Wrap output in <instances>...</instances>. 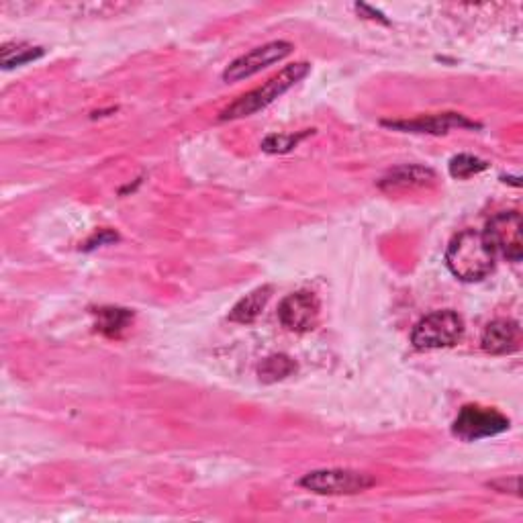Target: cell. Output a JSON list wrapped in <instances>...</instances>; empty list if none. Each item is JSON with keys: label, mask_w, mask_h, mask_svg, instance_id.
Segmentation results:
<instances>
[{"label": "cell", "mask_w": 523, "mask_h": 523, "mask_svg": "<svg viewBox=\"0 0 523 523\" xmlns=\"http://www.w3.org/2000/svg\"><path fill=\"white\" fill-rule=\"evenodd\" d=\"M450 272L464 282H479L495 268V252L481 231L466 229L458 233L446 250Z\"/></svg>", "instance_id": "1"}, {"label": "cell", "mask_w": 523, "mask_h": 523, "mask_svg": "<svg viewBox=\"0 0 523 523\" xmlns=\"http://www.w3.org/2000/svg\"><path fill=\"white\" fill-rule=\"evenodd\" d=\"M311 72V66L307 62H299L293 66H287L280 74L270 78L264 86H258L250 90L244 97L231 103L219 117V121H235V119H244L250 117L268 105H272L276 99H280L284 92L291 90L295 84H299L307 74Z\"/></svg>", "instance_id": "2"}, {"label": "cell", "mask_w": 523, "mask_h": 523, "mask_svg": "<svg viewBox=\"0 0 523 523\" xmlns=\"http://www.w3.org/2000/svg\"><path fill=\"white\" fill-rule=\"evenodd\" d=\"M462 336H464L462 317L452 309H444L425 315L415 325L411 334V344L417 350H440V348L456 346Z\"/></svg>", "instance_id": "3"}, {"label": "cell", "mask_w": 523, "mask_h": 523, "mask_svg": "<svg viewBox=\"0 0 523 523\" xmlns=\"http://www.w3.org/2000/svg\"><path fill=\"white\" fill-rule=\"evenodd\" d=\"M299 485L315 495H358L376 485L368 472L350 468L313 470L299 481Z\"/></svg>", "instance_id": "4"}, {"label": "cell", "mask_w": 523, "mask_h": 523, "mask_svg": "<svg viewBox=\"0 0 523 523\" xmlns=\"http://www.w3.org/2000/svg\"><path fill=\"white\" fill-rule=\"evenodd\" d=\"M509 430V419L491 407L464 405L454 419L452 432L462 442H479Z\"/></svg>", "instance_id": "5"}, {"label": "cell", "mask_w": 523, "mask_h": 523, "mask_svg": "<svg viewBox=\"0 0 523 523\" xmlns=\"http://www.w3.org/2000/svg\"><path fill=\"white\" fill-rule=\"evenodd\" d=\"M521 229H523L521 215L517 211H503L491 217L483 235L489 242L491 250L495 252V256L501 254L509 262H521L523 256Z\"/></svg>", "instance_id": "6"}, {"label": "cell", "mask_w": 523, "mask_h": 523, "mask_svg": "<svg viewBox=\"0 0 523 523\" xmlns=\"http://www.w3.org/2000/svg\"><path fill=\"white\" fill-rule=\"evenodd\" d=\"M291 52H293V43H289V41H270L266 45H260L250 54H244L237 60H233L225 68L223 80L225 82H240V80L252 78L254 74L270 68L272 64L282 62Z\"/></svg>", "instance_id": "7"}, {"label": "cell", "mask_w": 523, "mask_h": 523, "mask_svg": "<svg viewBox=\"0 0 523 523\" xmlns=\"http://www.w3.org/2000/svg\"><path fill=\"white\" fill-rule=\"evenodd\" d=\"M321 305L319 299L309 291H299L289 295L278 307L280 323L295 334H305L319 323Z\"/></svg>", "instance_id": "8"}, {"label": "cell", "mask_w": 523, "mask_h": 523, "mask_svg": "<svg viewBox=\"0 0 523 523\" xmlns=\"http://www.w3.org/2000/svg\"><path fill=\"white\" fill-rule=\"evenodd\" d=\"M438 182V176L432 168L417 166V164H405L397 166L391 172H387L383 178L378 180V188L385 193H407V190L427 188Z\"/></svg>", "instance_id": "9"}, {"label": "cell", "mask_w": 523, "mask_h": 523, "mask_svg": "<svg viewBox=\"0 0 523 523\" xmlns=\"http://www.w3.org/2000/svg\"><path fill=\"white\" fill-rule=\"evenodd\" d=\"M387 127L401 129V131H411V133H432V135H442L448 133L450 129H477L479 125L468 121L464 115L458 113H442V115H430V117H419L413 121H385Z\"/></svg>", "instance_id": "10"}, {"label": "cell", "mask_w": 523, "mask_h": 523, "mask_svg": "<svg viewBox=\"0 0 523 523\" xmlns=\"http://www.w3.org/2000/svg\"><path fill=\"white\" fill-rule=\"evenodd\" d=\"M521 342V329L519 323L513 319H495L491 321L481 338V346L485 352L503 356V354H513L519 350Z\"/></svg>", "instance_id": "11"}, {"label": "cell", "mask_w": 523, "mask_h": 523, "mask_svg": "<svg viewBox=\"0 0 523 523\" xmlns=\"http://www.w3.org/2000/svg\"><path fill=\"white\" fill-rule=\"evenodd\" d=\"M270 297H272V287H268V284H266V287L254 289L250 295H246L240 303H237V305L231 309L229 321H233V323H246V325H248V323H254V321L260 317V313L264 311V307L268 305Z\"/></svg>", "instance_id": "12"}, {"label": "cell", "mask_w": 523, "mask_h": 523, "mask_svg": "<svg viewBox=\"0 0 523 523\" xmlns=\"http://www.w3.org/2000/svg\"><path fill=\"white\" fill-rule=\"evenodd\" d=\"M97 329L107 338H121L133 323V313L119 307H101L94 311Z\"/></svg>", "instance_id": "13"}, {"label": "cell", "mask_w": 523, "mask_h": 523, "mask_svg": "<svg viewBox=\"0 0 523 523\" xmlns=\"http://www.w3.org/2000/svg\"><path fill=\"white\" fill-rule=\"evenodd\" d=\"M295 372H297V362L289 356H284V354L268 356L258 366V376H260L262 383H266V385L278 383V380L289 378Z\"/></svg>", "instance_id": "14"}, {"label": "cell", "mask_w": 523, "mask_h": 523, "mask_svg": "<svg viewBox=\"0 0 523 523\" xmlns=\"http://www.w3.org/2000/svg\"><path fill=\"white\" fill-rule=\"evenodd\" d=\"M43 47H35L29 43H7L3 50H0V60H3V68H19L29 62H35L43 56Z\"/></svg>", "instance_id": "15"}, {"label": "cell", "mask_w": 523, "mask_h": 523, "mask_svg": "<svg viewBox=\"0 0 523 523\" xmlns=\"http://www.w3.org/2000/svg\"><path fill=\"white\" fill-rule=\"evenodd\" d=\"M313 131H301V133H291V135H268L264 141H262V150L268 152V154H287L291 150H295L301 141L311 135Z\"/></svg>", "instance_id": "16"}, {"label": "cell", "mask_w": 523, "mask_h": 523, "mask_svg": "<svg viewBox=\"0 0 523 523\" xmlns=\"http://www.w3.org/2000/svg\"><path fill=\"white\" fill-rule=\"evenodd\" d=\"M489 164L477 156H470V154H460V156H454L450 160V174L458 180H464V178H470L474 174H479L483 170H487Z\"/></svg>", "instance_id": "17"}]
</instances>
